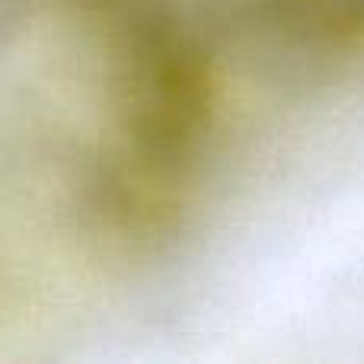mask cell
<instances>
[{
    "label": "cell",
    "instance_id": "6da1fadb",
    "mask_svg": "<svg viewBox=\"0 0 364 364\" xmlns=\"http://www.w3.org/2000/svg\"><path fill=\"white\" fill-rule=\"evenodd\" d=\"M205 29L272 83H316L364 48V0H201Z\"/></svg>",
    "mask_w": 364,
    "mask_h": 364
}]
</instances>
